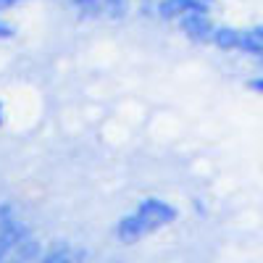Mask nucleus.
Wrapping results in <instances>:
<instances>
[{"label":"nucleus","mask_w":263,"mask_h":263,"mask_svg":"<svg viewBox=\"0 0 263 263\" xmlns=\"http://www.w3.org/2000/svg\"><path fill=\"white\" fill-rule=\"evenodd\" d=\"M135 211L142 216V221L150 227V232H158V229L174 224L177 216H179V211L174 208L168 200H161V197H145Z\"/></svg>","instance_id":"1"},{"label":"nucleus","mask_w":263,"mask_h":263,"mask_svg":"<svg viewBox=\"0 0 263 263\" xmlns=\"http://www.w3.org/2000/svg\"><path fill=\"white\" fill-rule=\"evenodd\" d=\"M216 0H158V16L163 21H179L190 13H208Z\"/></svg>","instance_id":"2"},{"label":"nucleus","mask_w":263,"mask_h":263,"mask_svg":"<svg viewBox=\"0 0 263 263\" xmlns=\"http://www.w3.org/2000/svg\"><path fill=\"white\" fill-rule=\"evenodd\" d=\"M114 234H116L119 242L135 245V242H140L142 237H147V234H153V232H150V227L142 221V216H140L137 211H132V213H126L124 218H119Z\"/></svg>","instance_id":"3"},{"label":"nucleus","mask_w":263,"mask_h":263,"mask_svg":"<svg viewBox=\"0 0 263 263\" xmlns=\"http://www.w3.org/2000/svg\"><path fill=\"white\" fill-rule=\"evenodd\" d=\"M179 29H182L192 42H211L216 24L211 21L208 13H190V16L179 18Z\"/></svg>","instance_id":"4"},{"label":"nucleus","mask_w":263,"mask_h":263,"mask_svg":"<svg viewBox=\"0 0 263 263\" xmlns=\"http://www.w3.org/2000/svg\"><path fill=\"white\" fill-rule=\"evenodd\" d=\"M42 258V242L37 237L27 234L21 242L11 250V255L6 258V263H32V260H40Z\"/></svg>","instance_id":"5"},{"label":"nucleus","mask_w":263,"mask_h":263,"mask_svg":"<svg viewBox=\"0 0 263 263\" xmlns=\"http://www.w3.org/2000/svg\"><path fill=\"white\" fill-rule=\"evenodd\" d=\"M239 42H242V32L234 29V27H216L213 37H211V45H216L218 50H239Z\"/></svg>","instance_id":"6"},{"label":"nucleus","mask_w":263,"mask_h":263,"mask_svg":"<svg viewBox=\"0 0 263 263\" xmlns=\"http://www.w3.org/2000/svg\"><path fill=\"white\" fill-rule=\"evenodd\" d=\"M82 260V253H77L71 245H66V242H58L53 245L48 253H42L40 263H79Z\"/></svg>","instance_id":"7"},{"label":"nucleus","mask_w":263,"mask_h":263,"mask_svg":"<svg viewBox=\"0 0 263 263\" xmlns=\"http://www.w3.org/2000/svg\"><path fill=\"white\" fill-rule=\"evenodd\" d=\"M100 13H105L108 18H124L129 13V0H103Z\"/></svg>","instance_id":"8"},{"label":"nucleus","mask_w":263,"mask_h":263,"mask_svg":"<svg viewBox=\"0 0 263 263\" xmlns=\"http://www.w3.org/2000/svg\"><path fill=\"white\" fill-rule=\"evenodd\" d=\"M239 50H245L248 55L263 61V42L253 34V29H250V32H242V42H239Z\"/></svg>","instance_id":"9"},{"label":"nucleus","mask_w":263,"mask_h":263,"mask_svg":"<svg viewBox=\"0 0 263 263\" xmlns=\"http://www.w3.org/2000/svg\"><path fill=\"white\" fill-rule=\"evenodd\" d=\"M16 34V29L8 24V21H3V18H0V40H11Z\"/></svg>","instance_id":"10"},{"label":"nucleus","mask_w":263,"mask_h":263,"mask_svg":"<svg viewBox=\"0 0 263 263\" xmlns=\"http://www.w3.org/2000/svg\"><path fill=\"white\" fill-rule=\"evenodd\" d=\"M250 90H253V92H258V95H263V77L250 79Z\"/></svg>","instance_id":"11"},{"label":"nucleus","mask_w":263,"mask_h":263,"mask_svg":"<svg viewBox=\"0 0 263 263\" xmlns=\"http://www.w3.org/2000/svg\"><path fill=\"white\" fill-rule=\"evenodd\" d=\"M18 3H21V0H0V11H8V8H13Z\"/></svg>","instance_id":"12"},{"label":"nucleus","mask_w":263,"mask_h":263,"mask_svg":"<svg viewBox=\"0 0 263 263\" xmlns=\"http://www.w3.org/2000/svg\"><path fill=\"white\" fill-rule=\"evenodd\" d=\"M253 34H255V37H258V40L263 42V24H258V27H253Z\"/></svg>","instance_id":"13"},{"label":"nucleus","mask_w":263,"mask_h":263,"mask_svg":"<svg viewBox=\"0 0 263 263\" xmlns=\"http://www.w3.org/2000/svg\"><path fill=\"white\" fill-rule=\"evenodd\" d=\"M3 121H6V105H3V100H0V126H3Z\"/></svg>","instance_id":"14"}]
</instances>
